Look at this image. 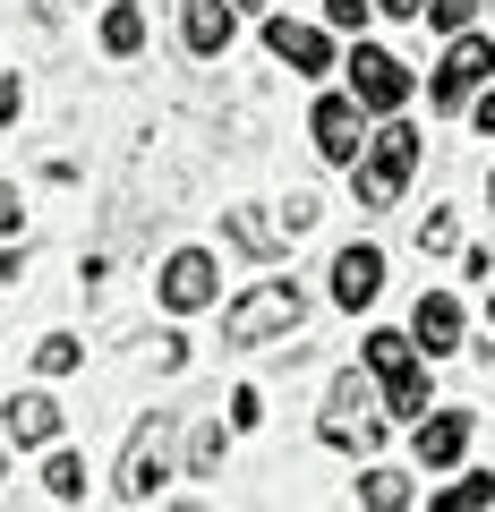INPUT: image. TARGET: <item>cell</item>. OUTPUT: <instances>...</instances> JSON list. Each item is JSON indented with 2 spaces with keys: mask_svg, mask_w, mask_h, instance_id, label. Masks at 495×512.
Masks as SVG:
<instances>
[{
  "mask_svg": "<svg viewBox=\"0 0 495 512\" xmlns=\"http://www.w3.org/2000/svg\"><path fill=\"white\" fill-rule=\"evenodd\" d=\"M0 282H26V248H0Z\"/></svg>",
  "mask_w": 495,
  "mask_h": 512,
  "instance_id": "31",
  "label": "cell"
},
{
  "mask_svg": "<svg viewBox=\"0 0 495 512\" xmlns=\"http://www.w3.org/2000/svg\"><path fill=\"white\" fill-rule=\"evenodd\" d=\"M342 77H350V103L367 111V120H402V103H410V86H419V77L402 69V60L393 52H376V43H350V60H342Z\"/></svg>",
  "mask_w": 495,
  "mask_h": 512,
  "instance_id": "5",
  "label": "cell"
},
{
  "mask_svg": "<svg viewBox=\"0 0 495 512\" xmlns=\"http://www.w3.org/2000/svg\"><path fill=\"white\" fill-rule=\"evenodd\" d=\"M103 52L111 60H137V52H146V9L111 0V9H103Z\"/></svg>",
  "mask_w": 495,
  "mask_h": 512,
  "instance_id": "17",
  "label": "cell"
},
{
  "mask_svg": "<svg viewBox=\"0 0 495 512\" xmlns=\"http://www.w3.org/2000/svg\"><path fill=\"white\" fill-rule=\"evenodd\" d=\"M214 291H222V265H214V248H171V256H163V274H154V299H163L171 316H197V308H214Z\"/></svg>",
  "mask_w": 495,
  "mask_h": 512,
  "instance_id": "8",
  "label": "cell"
},
{
  "mask_svg": "<svg viewBox=\"0 0 495 512\" xmlns=\"http://www.w3.org/2000/svg\"><path fill=\"white\" fill-rule=\"evenodd\" d=\"M43 487H52V504H86V453L60 444V453L43 461Z\"/></svg>",
  "mask_w": 495,
  "mask_h": 512,
  "instance_id": "20",
  "label": "cell"
},
{
  "mask_svg": "<svg viewBox=\"0 0 495 512\" xmlns=\"http://www.w3.org/2000/svg\"><path fill=\"white\" fill-rule=\"evenodd\" d=\"M0 436L18 453H60V402L52 393H9L0 402Z\"/></svg>",
  "mask_w": 495,
  "mask_h": 512,
  "instance_id": "10",
  "label": "cell"
},
{
  "mask_svg": "<svg viewBox=\"0 0 495 512\" xmlns=\"http://www.w3.org/2000/svg\"><path fill=\"white\" fill-rule=\"evenodd\" d=\"M308 137H316V154H325V163H350V171H359V154H367V111L350 103V94H316Z\"/></svg>",
  "mask_w": 495,
  "mask_h": 512,
  "instance_id": "9",
  "label": "cell"
},
{
  "mask_svg": "<svg viewBox=\"0 0 495 512\" xmlns=\"http://www.w3.org/2000/svg\"><path fill=\"white\" fill-rule=\"evenodd\" d=\"M18 214H26V197L9 180H0V248H9V239H18Z\"/></svg>",
  "mask_w": 495,
  "mask_h": 512,
  "instance_id": "28",
  "label": "cell"
},
{
  "mask_svg": "<svg viewBox=\"0 0 495 512\" xmlns=\"http://www.w3.org/2000/svg\"><path fill=\"white\" fill-rule=\"evenodd\" d=\"M487 325H495V282H487Z\"/></svg>",
  "mask_w": 495,
  "mask_h": 512,
  "instance_id": "35",
  "label": "cell"
},
{
  "mask_svg": "<svg viewBox=\"0 0 495 512\" xmlns=\"http://www.w3.org/2000/svg\"><path fill=\"white\" fill-rule=\"evenodd\" d=\"M495 77V35H461V43H444V60L427 69V111H461L478 86Z\"/></svg>",
  "mask_w": 495,
  "mask_h": 512,
  "instance_id": "6",
  "label": "cell"
},
{
  "mask_svg": "<svg viewBox=\"0 0 495 512\" xmlns=\"http://www.w3.org/2000/svg\"><path fill=\"white\" fill-rule=\"evenodd\" d=\"M0 478H9V436H0Z\"/></svg>",
  "mask_w": 495,
  "mask_h": 512,
  "instance_id": "34",
  "label": "cell"
},
{
  "mask_svg": "<svg viewBox=\"0 0 495 512\" xmlns=\"http://www.w3.org/2000/svg\"><path fill=\"white\" fill-rule=\"evenodd\" d=\"M359 512H410V478L402 470H367L359 478Z\"/></svg>",
  "mask_w": 495,
  "mask_h": 512,
  "instance_id": "21",
  "label": "cell"
},
{
  "mask_svg": "<svg viewBox=\"0 0 495 512\" xmlns=\"http://www.w3.org/2000/svg\"><path fill=\"white\" fill-rule=\"evenodd\" d=\"M376 291H385V248H376V239H350V248L333 256V299H342V308H367Z\"/></svg>",
  "mask_w": 495,
  "mask_h": 512,
  "instance_id": "13",
  "label": "cell"
},
{
  "mask_svg": "<svg viewBox=\"0 0 495 512\" xmlns=\"http://www.w3.org/2000/svg\"><path fill=\"white\" fill-rule=\"evenodd\" d=\"M171 444H180V419H146L129 436V453H120V495H129V504H146L154 487H171Z\"/></svg>",
  "mask_w": 495,
  "mask_h": 512,
  "instance_id": "7",
  "label": "cell"
},
{
  "mask_svg": "<svg viewBox=\"0 0 495 512\" xmlns=\"http://www.w3.org/2000/svg\"><path fill=\"white\" fill-rule=\"evenodd\" d=\"M231 9H274V0H231Z\"/></svg>",
  "mask_w": 495,
  "mask_h": 512,
  "instance_id": "33",
  "label": "cell"
},
{
  "mask_svg": "<svg viewBox=\"0 0 495 512\" xmlns=\"http://www.w3.org/2000/svg\"><path fill=\"white\" fill-rule=\"evenodd\" d=\"M410 342H419L427 359L461 350V299H453V291H427V299H419V316H410Z\"/></svg>",
  "mask_w": 495,
  "mask_h": 512,
  "instance_id": "15",
  "label": "cell"
},
{
  "mask_svg": "<svg viewBox=\"0 0 495 512\" xmlns=\"http://www.w3.org/2000/svg\"><path fill=\"white\" fill-rule=\"evenodd\" d=\"M316 214H325V205H316L308 188H291V197L274 205V222H282V231H291V239H299V231H316Z\"/></svg>",
  "mask_w": 495,
  "mask_h": 512,
  "instance_id": "24",
  "label": "cell"
},
{
  "mask_svg": "<svg viewBox=\"0 0 495 512\" xmlns=\"http://www.w3.org/2000/svg\"><path fill=\"white\" fill-rule=\"evenodd\" d=\"M171 512H205V504H171Z\"/></svg>",
  "mask_w": 495,
  "mask_h": 512,
  "instance_id": "36",
  "label": "cell"
},
{
  "mask_svg": "<svg viewBox=\"0 0 495 512\" xmlns=\"http://www.w3.org/2000/svg\"><path fill=\"white\" fill-rule=\"evenodd\" d=\"M35 367H43V376H69V367H86V342H77V333H43Z\"/></svg>",
  "mask_w": 495,
  "mask_h": 512,
  "instance_id": "22",
  "label": "cell"
},
{
  "mask_svg": "<svg viewBox=\"0 0 495 512\" xmlns=\"http://www.w3.org/2000/svg\"><path fill=\"white\" fill-rule=\"evenodd\" d=\"M359 359H367V376H376L393 419H427V367H419V342L410 333H367Z\"/></svg>",
  "mask_w": 495,
  "mask_h": 512,
  "instance_id": "4",
  "label": "cell"
},
{
  "mask_svg": "<svg viewBox=\"0 0 495 512\" xmlns=\"http://www.w3.org/2000/svg\"><path fill=\"white\" fill-rule=\"evenodd\" d=\"M410 171H419V128H410V120H385L376 137H367L350 188H359L367 214H393V205H402V188H410Z\"/></svg>",
  "mask_w": 495,
  "mask_h": 512,
  "instance_id": "2",
  "label": "cell"
},
{
  "mask_svg": "<svg viewBox=\"0 0 495 512\" xmlns=\"http://www.w3.org/2000/svg\"><path fill=\"white\" fill-rule=\"evenodd\" d=\"M222 419H188V478H222Z\"/></svg>",
  "mask_w": 495,
  "mask_h": 512,
  "instance_id": "19",
  "label": "cell"
},
{
  "mask_svg": "<svg viewBox=\"0 0 495 512\" xmlns=\"http://www.w3.org/2000/svg\"><path fill=\"white\" fill-rule=\"evenodd\" d=\"M478 9H487V0H427V26H436V35H470V18H478Z\"/></svg>",
  "mask_w": 495,
  "mask_h": 512,
  "instance_id": "23",
  "label": "cell"
},
{
  "mask_svg": "<svg viewBox=\"0 0 495 512\" xmlns=\"http://www.w3.org/2000/svg\"><path fill=\"white\" fill-rule=\"evenodd\" d=\"M231 26H239L231 0H180V43H188L197 60H222V52H231Z\"/></svg>",
  "mask_w": 495,
  "mask_h": 512,
  "instance_id": "14",
  "label": "cell"
},
{
  "mask_svg": "<svg viewBox=\"0 0 495 512\" xmlns=\"http://www.w3.org/2000/svg\"><path fill=\"white\" fill-rule=\"evenodd\" d=\"M325 18H333V26H350V35H359V26L376 18V0H325Z\"/></svg>",
  "mask_w": 495,
  "mask_h": 512,
  "instance_id": "26",
  "label": "cell"
},
{
  "mask_svg": "<svg viewBox=\"0 0 495 512\" xmlns=\"http://www.w3.org/2000/svg\"><path fill=\"white\" fill-rule=\"evenodd\" d=\"M410 453H419V470H461V453H470V410H436V419L410 427Z\"/></svg>",
  "mask_w": 495,
  "mask_h": 512,
  "instance_id": "11",
  "label": "cell"
},
{
  "mask_svg": "<svg viewBox=\"0 0 495 512\" xmlns=\"http://www.w3.org/2000/svg\"><path fill=\"white\" fill-rule=\"evenodd\" d=\"M18 111H26V86H18V77H0V120L18 128Z\"/></svg>",
  "mask_w": 495,
  "mask_h": 512,
  "instance_id": "29",
  "label": "cell"
},
{
  "mask_svg": "<svg viewBox=\"0 0 495 512\" xmlns=\"http://www.w3.org/2000/svg\"><path fill=\"white\" fill-rule=\"evenodd\" d=\"M470 120H478V128L495 137V94H478V111H470Z\"/></svg>",
  "mask_w": 495,
  "mask_h": 512,
  "instance_id": "32",
  "label": "cell"
},
{
  "mask_svg": "<svg viewBox=\"0 0 495 512\" xmlns=\"http://www.w3.org/2000/svg\"><path fill=\"white\" fill-rule=\"evenodd\" d=\"M376 18H419L427 26V0H376Z\"/></svg>",
  "mask_w": 495,
  "mask_h": 512,
  "instance_id": "30",
  "label": "cell"
},
{
  "mask_svg": "<svg viewBox=\"0 0 495 512\" xmlns=\"http://www.w3.org/2000/svg\"><path fill=\"white\" fill-rule=\"evenodd\" d=\"M385 410H376V376H359V367H342V376L325 384V427L316 436L333 444V453H376L385 444Z\"/></svg>",
  "mask_w": 495,
  "mask_h": 512,
  "instance_id": "3",
  "label": "cell"
},
{
  "mask_svg": "<svg viewBox=\"0 0 495 512\" xmlns=\"http://www.w3.org/2000/svg\"><path fill=\"white\" fill-rule=\"evenodd\" d=\"M154 367L180 376V367H188V333H154Z\"/></svg>",
  "mask_w": 495,
  "mask_h": 512,
  "instance_id": "25",
  "label": "cell"
},
{
  "mask_svg": "<svg viewBox=\"0 0 495 512\" xmlns=\"http://www.w3.org/2000/svg\"><path fill=\"white\" fill-rule=\"evenodd\" d=\"M487 197H495V171H487Z\"/></svg>",
  "mask_w": 495,
  "mask_h": 512,
  "instance_id": "37",
  "label": "cell"
},
{
  "mask_svg": "<svg viewBox=\"0 0 495 512\" xmlns=\"http://www.w3.org/2000/svg\"><path fill=\"white\" fill-rule=\"evenodd\" d=\"M308 325V291L299 282H248V291L222 308V342L231 350H265V342H282V333H299Z\"/></svg>",
  "mask_w": 495,
  "mask_h": 512,
  "instance_id": "1",
  "label": "cell"
},
{
  "mask_svg": "<svg viewBox=\"0 0 495 512\" xmlns=\"http://www.w3.org/2000/svg\"><path fill=\"white\" fill-rule=\"evenodd\" d=\"M265 52H274L282 69H299V77H325V69H333V35H325V26L274 18V26H265Z\"/></svg>",
  "mask_w": 495,
  "mask_h": 512,
  "instance_id": "12",
  "label": "cell"
},
{
  "mask_svg": "<svg viewBox=\"0 0 495 512\" xmlns=\"http://www.w3.org/2000/svg\"><path fill=\"white\" fill-rule=\"evenodd\" d=\"M222 239H231L239 256H274V248H291V231H282V222H265L257 205H239V214H222Z\"/></svg>",
  "mask_w": 495,
  "mask_h": 512,
  "instance_id": "16",
  "label": "cell"
},
{
  "mask_svg": "<svg viewBox=\"0 0 495 512\" xmlns=\"http://www.w3.org/2000/svg\"><path fill=\"white\" fill-rule=\"evenodd\" d=\"M487 504H495V478L487 470H461L444 495H427V512H487Z\"/></svg>",
  "mask_w": 495,
  "mask_h": 512,
  "instance_id": "18",
  "label": "cell"
},
{
  "mask_svg": "<svg viewBox=\"0 0 495 512\" xmlns=\"http://www.w3.org/2000/svg\"><path fill=\"white\" fill-rule=\"evenodd\" d=\"M419 248H427V256L453 248V214H427V222H419Z\"/></svg>",
  "mask_w": 495,
  "mask_h": 512,
  "instance_id": "27",
  "label": "cell"
}]
</instances>
